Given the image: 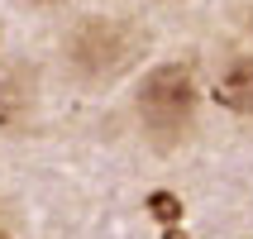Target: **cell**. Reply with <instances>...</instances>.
I'll return each instance as SVG.
<instances>
[{"label":"cell","instance_id":"cell-1","mask_svg":"<svg viewBox=\"0 0 253 239\" xmlns=\"http://www.w3.org/2000/svg\"><path fill=\"white\" fill-rule=\"evenodd\" d=\"M196 100H201V91H196L191 67H182V62H158L139 86V120L153 129L158 139H177L191 125Z\"/></svg>","mask_w":253,"mask_h":239},{"label":"cell","instance_id":"cell-2","mask_svg":"<svg viewBox=\"0 0 253 239\" xmlns=\"http://www.w3.org/2000/svg\"><path fill=\"white\" fill-rule=\"evenodd\" d=\"M134 53H139V34L129 24H120V19H100V14L82 19L67 39L72 67L82 77H91V82H105L115 72H125L134 62Z\"/></svg>","mask_w":253,"mask_h":239},{"label":"cell","instance_id":"cell-3","mask_svg":"<svg viewBox=\"0 0 253 239\" xmlns=\"http://www.w3.org/2000/svg\"><path fill=\"white\" fill-rule=\"evenodd\" d=\"M29 115H34V82H24L19 72L0 77V134L24 129Z\"/></svg>","mask_w":253,"mask_h":239},{"label":"cell","instance_id":"cell-4","mask_svg":"<svg viewBox=\"0 0 253 239\" xmlns=\"http://www.w3.org/2000/svg\"><path fill=\"white\" fill-rule=\"evenodd\" d=\"M215 96L220 105L234 115H253V57H234L225 67V77L215 82Z\"/></svg>","mask_w":253,"mask_h":239},{"label":"cell","instance_id":"cell-5","mask_svg":"<svg viewBox=\"0 0 253 239\" xmlns=\"http://www.w3.org/2000/svg\"><path fill=\"white\" fill-rule=\"evenodd\" d=\"M153 211L163 215V220H172V215H177V201L172 196H153Z\"/></svg>","mask_w":253,"mask_h":239},{"label":"cell","instance_id":"cell-6","mask_svg":"<svg viewBox=\"0 0 253 239\" xmlns=\"http://www.w3.org/2000/svg\"><path fill=\"white\" fill-rule=\"evenodd\" d=\"M34 5H53V0H34Z\"/></svg>","mask_w":253,"mask_h":239}]
</instances>
